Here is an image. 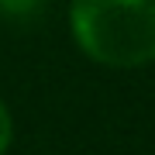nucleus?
Wrapping results in <instances>:
<instances>
[{
    "label": "nucleus",
    "mask_w": 155,
    "mask_h": 155,
    "mask_svg": "<svg viewBox=\"0 0 155 155\" xmlns=\"http://www.w3.org/2000/svg\"><path fill=\"white\" fill-rule=\"evenodd\" d=\"M69 24L100 66L134 69L155 59V0H72Z\"/></svg>",
    "instance_id": "obj_1"
},
{
    "label": "nucleus",
    "mask_w": 155,
    "mask_h": 155,
    "mask_svg": "<svg viewBox=\"0 0 155 155\" xmlns=\"http://www.w3.org/2000/svg\"><path fill=\"white\" fill-rule=\"evenodd\" d=\"M11 134H14L11 114H7V107L0 104V155H4V152H7V145H11Z\"/></svg>",
    "instance_id": "obj_2"
}]
</instances>
